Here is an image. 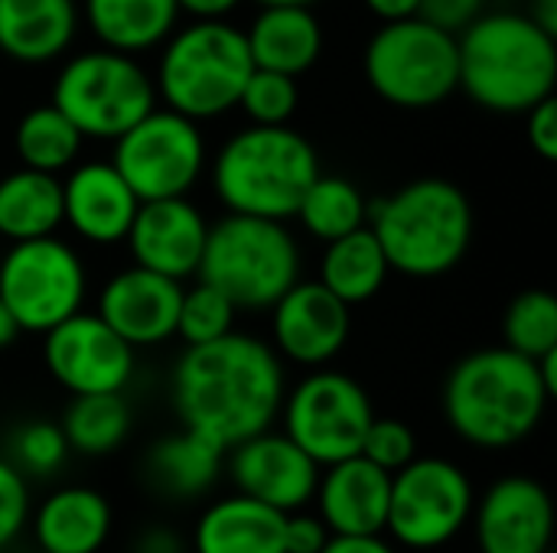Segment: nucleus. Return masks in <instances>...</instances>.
<instances>
[{
    "mask_svg": "<svg viewBox=\"0 0 557 553\" xmlns=\"http://www.w3.org/2000/svg\"><path fill=\"white\" fill-rule=\"evenodd\" d=\"M287 394L284 362L258 336L232 332L186 349L170 378L180 427L222 453L271 430Z\"/></svg>",
    "mask_w": 557,
    "mask_h": 553,
    "instance_id": "1",
    "label": "nucleus"
},
{
    "mask_svg": "<svg viewBox=\"0 0 557 553\" xmlns=\"http://www.w3.org/2000/svg\"><path fill=\"white\" fill-rule=\"evenodd\" d=\"M535 362L509 349H480L460 359L444 381L447 427L476 450H512L529 440L548 407Z\"/></svg>",
    "mask_w": 557,
    "mask_h": 553,
    "instance_id": "2",
    "label": "nucleus"
},
{
    "mask_svg": "<svg viewBox=\"0 0 557 553\" xmlns=\"http://www.w3.org/2000/svg\"><path fill=\"white\" fill-rule=\"evenodd\" d=\"M460 88L486 111L529 114L555 98L557 42L525 13H483L457 36Z\"/></svg>",
    "mask_w": 557,
    "mask_h": 553,
    "instance_id": "3",
    "label": "nucleus"
},
{
    "mask_svg": "<svg viewBox=\"0 0 557 553\" xmlns=\"http://www.w3.org/2000/svg\"><path fill=\"white\" fill-rule=\"evenodd\" d=\"M209 173L225 215L287 225L304 192L320 176V156L294 127L248 124L219 147Z\"/></svg>",
    "mask_w": 557,
    "mask_h": 553,
    "instance_id": "4",
    "label": "nucleus"
},
{
    "mask_svg": "<svg viewBox=\"0 0 557 553\" xmlns=\"http://www.w3.org/2000/svg\"><path fill=\"white\" fill-rule=\"evenodd\" d=\"M369 231L392 271L405 277L450 274L473 238V209L450 179H414L369 205Z\"/></svg>",
    "mask_w": 557,
    "mask_h": 553,
    "instance_id": "5",
    "label": "nucleus"
},
{
    "mask_svg": "<svg viewBox=\"0 0 557 553\" xmlns=\"http://www.w3.org/2000/svg\"><path fill=\"white\" fill-rule=\"evenodd\" d=\"M251 72L245 29L225 20H193L163 42L153 88L166 111L199 124L238 108Z\"/></svg>",
    "mask_w": 557,
    "mask_h": 553,
    "instance_id": "6",
    "label": "nucleus"
},
{
    "mask_svg": "<svg viewBox=\"0 0 557 553\" xmlns=\"http://www.w3.org/2000/svg\"><path fill=\"white\" fill-rule=\"evenodd\" d=\"M196 277L235 310L264 313L300 284V244L284 222L222 215L209 225Z\"/></svg>",
    "mask_w": 557,
    "mask_h": 553,
    "instance_id": "7",
    "label": "nucleus"
},
{
    "mask_svg": "<svg viewBox=\"0 0 557 553\" xmlns=\"http://www.w3.org/2000/svg\"><path fill=\"white\" fill-rule=\"evenodd\" d=\"M49 104L82 137L114 143L157 108V88L137 59L98 46L72 55L59 68Z\"/></svg>",
    "mask_w": 557,
    "mask_h": 553,
    "instance_id": "8",
    "label": "nucleus"
},
{
    "mask_svg": "<svg viewBox=\"0 0 557 553\" xmlns=\"http://www.w3.org/2000/svg\"><path fill=\"white\" fill-rule=\"evenodd\" d=\"M362 68L382 101L408 111L434 108L460 88L457 36L421 16L382 23L366 46Z\"/></svg>",
    "mask_w": 557,
    "mask_h": 553,
    "instance_id": "9",
    "label": "nucleus"
},
{
    "mask_svg": "<svg viewBox=\"0 0 557 553\" xmlns=\"http://www.w3.org/2000/svg\"><path fill=\"white\" fill-rule=\"evenodd\" d=\"M88 300V271L82 254L62 238L10 244L0 257V303L20 332H39L78 316Z\"/></svg>",
    "mask_w": 557,
    "mask_h": 553,
    "instance_id": "10",
    "label": "nucleus"
},
{
    "mask_svg": "<svg viewBox=\"0 0 557 553\" xmlns=\"http://www.w3.org/2000/svg\"><path fill=\"white\" fill-rule=\"evenodd\" d=\"M277 417L281 433L320 469H326L359 456L375 411L356 378L333 368H317L287 388Z\"/></svg>",
    "mask_w": 557,
    "mask_h": 553,
    "instance_id": "11",
    "label": "nucleus"
},
{
    "mask_svg": "<svg viewBox=\"0 0 557 553\" xmlns=\"http://www.w3.org/2000/svg\"><path fill=\"white\" fill-rule=\"evenodd\" d=\"M473 508V482L457 463L441 456L411 460L392 476L385 535L405 551H441L463 535Z\"/></svg>",
    "mask_w": 557,
    "mask_h": 553,
    "instance_id": "12",
    "label": "nucleus"
},
{
    "mask_svg": "<svg viewBox=\"0 0 557 553\" xmlns=\"http://www.w3.org/2000/svg\"><path fill=\"white\" fill-rule=\"evenodd\" d=\"M117 176L137 196V202L186 199L202 179L209 153L196 121L153 108L127 134L114 140L111 160Z\"/></svg>",
    "mask_w": 557,
    "mask_h": 553,
    "instance_id": "13",
    "label": "nucleus"
},
{
    "mask_svg": "<svg viewBox=\"0 0 557 553\" xmlns=\"http://www.w3.org/2000/svg\"><path fill=\"white\" fill-rule=\"evenodd\" d=\"M42 362L52 381L72 398H91L121 394L134 378L137 355L95 313L82 310L78 316L46 332Z\"/></svg>",
    "mask_w": 557,
    "mask_h": 553,
    "instance_id": "14",
    "label": "nucleus"
},
{
    "mask_svg": "<svg viewBox=\"0 0 557 553\" xmlns=\"http://www.w3.org/2000/svg\"><path fill=\"white\" fill-rule=\"evenodd\" d=\"M225 469L238 495L277 515H297L313 505L320 482V466L281 430H264L232 447Z\"/></svg>",
    "mask_w": 557,
    "mask_h": 553,
    "instance_id": "15",
    "label": "nucleus"
},
{
    "mask_svg": "<svg viewBox=\"0 0 557 553\" xmlns=\"http://www.w3.org/2000/svg\"><path fill=\"white\" fill-rule=\"evenodd\" d=\"M470 521L480 553H552L555 505L548 489L529 476L493 482Z\"/></svg>",
    "mask_w": 557,
    "mask_h": 553,
    "instance_id": "16",
    "label": "nucleus"
},
{
    "mask_svg": "<svg viewBox=\"0 0 557 553\" xmlns=\"http://www.w3.org/2000/svg\"><path fill=\"white\" fill-rule=\"evenodd\" d=\"M271 339L277 359L300 368H323L349 342V306L317 280H300L271 310Z\"/></svg>",
    "mask_w": 557,
    "mask_h": 553,
    "instance_id": "17",
    "label": "nucleus"
},
{
    "mask_svg": "<svg viewBox=\"0 0 557 553\" xmlns=\"http://www.w3.org/2000/svg\"><path fill=\"white\" fill-rule=\"evenodd\" d=\"M209 222L189 199L140 202L124 238L134 267L183 284L199 274Z\"/></svg>",
    "mask_w": 557,
    "mask_h": 553,
    "instance_id": "18",
    "label": "nucleus"
},
{
    "mask_svg": "<svg viewBox=\"0 0 557 553\" xmlns=\"http://www.w3.org/2000/svg\"><path fill=\"white\" fill-rule=\"evenodd\" d=\"M180 300L183 284L140 267H127L104 280L98 290L95 316L137 352L176 336Z\"/></svg>",
    "mask_w": 557,
    "mask_h": 553,
    "instance_id": "19",
    "label": "nucleus"
},
{
    "mask_svg": "<svg viewBox=\"0 0 557 553\" xmlns=\"http://www.w3.org/2000/svg\"><path fill=\"white\" fill-rule=\"evenodd\" d=\"M140 202L108 160L75 163L62 179V225L85 244H124Z\"/></svg>",
    "mask_w": 557,
    "mask_h": 553,
    "instance_id": "20",
    "label": "nucleus"
},
{
    "mask_svg": "<svg viewBox=\"0 0 557 553\" xmlns=\"http://www.w3.org/2000/svg\"><path fill=\"white\" fill-rule=\"evenodd\" d=\"M388 495H392V476L372 466L369 460L352 456L320 469L313 505H317V518L333 538H362V535H385Z\"/></svg>",
    "mask_w": 557,
    "mask_h": 553,
    "instance_id": "21",
    "label": "nucleus"
},
{
    "mask_svg": "<svg viewBox=\"0 0 557 553\" xmlns=\"http://www.w3.org/2000/svg\"><path fill=\"white\" fill-rule=\"evenodd\" d=\"M39 553H98L114 528V512L98 489L65 486L29 515Z\"/></svg>",
    "mask_w": 557,
    "mask_h": 553,
    "instance_id": "22",
    "label": "nucleus"
},
{
    "mask_svg": "<svg viewBox=\"0 0 557 553\" xmlns=\"http://www.w3.org/2000/svg\"><path fill=\"white\" fill-rule=\"evenodd\" d=\"M222 466H225V453L215 443H209L199 433H189L183 427L170 437H160L144 453L147 486L163 502H176V505H186V502L212 492Z\"/></svg>",
    "mask_w": 557,
    "mask_h": 553,
    "instance_id": "23",
    "label": "nucleus"
},
{
    "mask_svg": "<svg viewBox=\"0 0 557 553\" xmlns=\"http://www.w3.org/2000/svg\"><path fill=\"white\" fill-rule=\"evenodd\" d=\"M75 33V0H0V52L13 62H52L72 46Z\"/></svg>",
    "mask_w": 557,
    "mask_h": 553,
    "instance_id": "24",
    "label": "nucleus"
},
{
    "mask_svg": "<svg viewBox=\"0 0 557 553\" xmlns=\"http://www.w3.org/2000/svg\"><path fill=\"white\" fill-rule=\"evenodd\" d=\"M251 65L287 78L304 75L323 52V26L310 7H264L245 33Z\"/></svg>",
    "mask_w": 557,
    "mask_h": 553,
    "instance_id": "25",
    "label": "nucleus"
},
{
    "mask_svg": "<svg viewBox=\"0 0 557 553\" xmlns=\"http://www.w3.org/2000/svg\"><path fill=\"white\" fill-rule=\"evenodd\" d=\"M284 518L245 495H225L202 508L193 553H284Z\"/></svg>",
    "mask_w": 557,
    "mask_h": 553,
    "instance_id": "26",
    "label": "nucleus"
},
{
    "mask_svg": "<svg viewBox=\"0 0 557 553\" xmlns=\"http://www.w3.org/2000/svg\"><path fill=\"white\" fill-rule=\"evenodd\" d=\"M85 20L101 49L137 59L176 33L180 7L176 0H85Z\"/></svg>",
    "mask_w": 557,
    "mask_h": 553,
    "instance_id": "27",
    "label": "nucleus"
},
{
    "mask_svg": "<svg viewBox=\"0 0 557 553\" xmlns=\"http://www.w3.org/2000/svg\"><path fill=\"white\" fill-rule=\"evenodd\" d=\"M62 228V179L16 169L0 179V238L10 244L52 238Z\"/></svg>",
    "mask_w": 557,
    "mask_h": 553,
    "instance_id": "28",
    "label": "nucleus"
},
{
    "mask_svg": "<svg viewBox=\"0 0 557 553\" xmlns=\"http://www.w3.org/2000/svg\"><path fill=\"white\" fill-rule=\"evenodd\" d=\"M388 274H392V267L385 261V251L366 225V228L326 244V251L320 257L317 284L352 310L356 303H369L385 287Z\"/></svg>",
    "mask_w": 557,
    "mask_h": 553,
    "instance_id": "29",
    "label": "nucleus"
},
{
    "mask_svg": "<svg viewBox=\"0 0 557 553\" xmlns=\"http://www.w3.org/2000/svg\"><path fill=\"white\" fill-rule=\"evenodd\" d=\"M304 231L323 244H333L359 228L369 225V202L359 192L356 183L343 179V176H326L320 173L310 189L304 192L297 215H294Z\"/></svg>",
    "mask_w": 557,
    "mask_h": 553,
    "instance_id": "30",
    "label": "nucleus"
},
{
    "mask_svg": "<svg viewBox=\"0 0 557 553\" xmlns=\"http://www.w3.org/2000/svg\"><path fill=\"white\" fill-rule=\"evenodd\" d=\"M82 143H85V137L52 104L29 108L20 117L16 134H13V147H16L23 169L46 173V176L69 173L82 153Z\"/></svg>",
    "mask_w": 557,
    "mask_h": 553,
    "instance_id": "31",
    "label": "nucleus"
},
{
    "mask_svg": "<svg viewBox=\"0 0 557 553\" xmlns=\"http://www.w3.org/2000/svg\"><path fill=\"white\" fill-rule=\"evenodd\" d=\"M59 430L69 443V453L108 456L121 450L131 433V407L121 394L72 398Z\"/></svg>",
    "mask_w": 557,
    "mask_h": 553,
    "instance_id": "32",
    "label": "nucleus"
},
{
    "mask_svg": "<svg viewBox=\"0 0 557 553\" xmlns=\"http://www.w3.org/2000/svg\"><path fill=\"white\" fill-rule=\"evenodd\" d=\"M503 336L509 352L539 362L542 355L557 349V300L548 290H525L519 293L506 316H503Z\"/></svg>",
    "mask_w": 557,
    "mask_h": 553,
    "instance_id": "33",
    "label": "nucleus"
},
{
    "mask_svg": "<svg viewBox=\"0 0 557 553\" xmlns=\"http://www.w3.org/2000/svg\"><path fill=\"white\" fill-rule=\"evenodd\" d=\"M3 460L29 482V479H52L65 460H69V443L52 420H26L20 424L10 440Z\"/></svg>",
    "mask_w": 557,
    "mask_h": 553,
    "instance_id": "34",
    "label": "nucleus"
},
{
    "mask_svg": "<svg viewBox=\"0 0 557 553\" xmlns=\"http://www.w3.org/2000/svg\"><path fill=\"white\" fill-rule=\"evenodd\" d=\"M235 316H238V310L219 290H212L206 284H196L189 290L183 287L176 336L186 342V349L209 345V342H219L235 332Z\"/></svg>",
    "mask_w": 557,
    "mask_h": 553,
    "instance_id": "35",
    "label": "nucleus"
},
{
    "mask_svg": "<svg viewBox=\"0 0 557 553\" xmlns=\"http://www.w3.org/2000/svg\"><path fill=\"white\" fill-rule=\"evenodd\" d=\"M297 101H300L297 78L255 68L238 98V108L248 114L255 127H287V121L297 111Z\"/></svg>",
    "mask_w": 557,
    "mask_h": 553,
    "instance_id": "36",
    "label": "nucleus"
},
{
    "mask_svg": "<svg viewBox=\"0 0 557 553\" xmlns=\"http://www.w3.org/2000/svg\"><path fill=\"white\" fill-rule=\"evenodd\" d=\"M414 453H418V440H414L411 427L395 417H375L369 424L362 450H359L362 460H369L372 466H379L388 476L401 473L411 460H418Z\"/></svg>",
    "mask_w": 557,
    "mask_h": 553,
    "instance_id": "37",
    "label": "nucleus"
},
{
    "mask_svg": "<svg viewBox=\"0 0 557 553\" xmlns=\"http://www.w3.org/2000/svg\"><path fill=\"white\" fill-rule=\"evenodd\" d=\"M29 482L0 456V551H7L29 525Z\"/></svg>",
    "mask_w": 557,
    "mask_h": 553,
    "instance_id": "38",
    "label": "nucleus"
},
{
    "mask_svg": "<svg viewBox=\"0 0 557 553\" xmlns=\"http://www.w3.org/2000/svg\"><path fill=\"white\" fill-rule=\"evenodd\" d=\"M486 0H421L418 16L450 36H460L473 20L483 16Z\"/></svg>",
    "mask_w": 557,
    "mask_h": 553,
    "instance_id": "39",
    "label": "nucleus"
},
{
    "mask_svg": "<svg viewBox=\"0 0 557 553\" xmlns=\"http://www.w3.org/2000/svg\"><path fill=\"white\" fill-rule=\"evenodd\" d=\"M333 535L317 515L297 512L284 518V553H320Z\"/></svg>",
    "mask_w": 557,
    "mask_h": 553,
    "instance_id": "40",
    "label": "nucleus"
},
{
    "mask_svg": "<svg viewBox=\"0 0 557 553\" xmlns=\"http://www.w3.org/2000/svg\"><path fill=\"white\" fill-rule=\"evenodd\" d=\"M529 143L542 160H557V104L555 98H545L529 111Z\"/></svg>",
    "mask_w": 557,
    "mask_h": 553,
    "instance_id": "41",
    "label": "nucleus"
},
{
    "mask_svg": "<svg viewBox=\"0 0 557 553\" xmlns=\"http://www.w3.org/2000/svg\"><path fill=\"white\" fill-rule=\"evenodd\" d=\"M131 553H186V544H183V538L173 528L153 525V528H144L134 538Z\"/></svg>",
    "mask_w": 557,
    "mask_h": 553,
    "instance_id": "42",
    "label": "nucleus"
},
{
    "mask_svg": "<svg viewBox=\"0 0 557 553\" xmlns=\"http://www.w3.org/2000/svg\"><path fill=\"white\" fill-rule=\"evenodd\" d=\"M320 553H398L385 535H362V538H330Z\"/></svg>",
    "mask_w": 557,
    "mask_h": 553,
    "instance_id": "43",
    "label": "nucleus"
},
{
    "mask_svg": "<svg viewBox=\"0 0 557 553\" xmlns=\"http://www.w3.org/2000/svg\"><path fill=\"white\" fill-rule=\"evenodd\" d=\"M242 0H176L180 13H189L193 20H225Z\"/></svg>",
    "mask_w": 557,
    "mask_h": 553,
    "instance_id": "44",
    "label": "nucleus"
},
{
    "mask_svg": "<svg viewBox=\"0 0 557 553\" xmlns=\"http://www.w3.org/2000/svg\"><path fill=\"white\" fill-rule=\"evenodd\" d=\"M382 23H395V20H408L418 16L421 0H362Z\"/></svg>",
    "mask_w": 557,
    "mask_h": 553,
    "instance_id": "45",
    "label": "nucleus"
},
{
    "mask_svg": "<svg viewBox=\"0 0 557 553\" xmlns=\"http://www.w3.org/2000/svg\"><path fill=\"white\" fill-rule=\"evenodd\" d=\"M548 36H557V0H532V13H529Z\"/></svg>",
    "mask_w": 557,
    "mask_h": 553,
    "instance_id": "46",
    "label": "nucleus"
},
{
    "mask_svg": "<svg viewBox=\"0 0 557 553\" xmlns=\"http://www.w3.org/2000/svg\"><path fill=\"white\" fill-rule=\"evenodd\" d=\"M535 368H539V378H542V385H545L548 398H555L557 394V349L555 352H548V355H542V359L535 362Z\"/></svg>",
    "mask_w": 557,
    "mask_h": 553,
    "instance_id": "47",
    "label": "nucleus"
},
{
    "mask_svg": "<svg viewBox=\"0 0 557 553\" xmlns=\"http://www.w3.org/2000/svg\"><path fill=\"white\" fill-rule=\"evenodd\" d=\"M16 339H20V326H16V319L10 316V310L0 303V349H10Z\"/></svg>",
    "mask_w": 557,
    "mask_h": 553,
    "instance_id": "48",
    "label": "nucleus"
},
{
    "mask_svg": "<svg viewBox=\"0 0 557 553\" xmlns=\"http://www.w3.org/2000/svg\"><path fill=\"white\" fill-rule=\"evenodd\" d=\"M261 7H310L317 0H258Z\"/></svg>",
    "mask_w": 557,
    "mask_h": 553,
    "instance_id": "49",
    "label": "nucleus"
},
{
    "mask_svg": "<svg viewBox=\"0 0 557 553\" xmlns=\"http://www.w3.org/2000/svg\"><path fill=\"white\" fill-rule=\"evenodd\" d=\"M0 553H3V551H0Z\"/></svg>",
    "mask_w": 557,
    "mask_h": 553,
    "instance_id": "50",
    "label": "nucleus"
},
{
    "mask_svg": "<svg viewBox=\"0 0 557 553\" xmlns=\"http://www.w3.org/2000/svg\"><path fill=\"white\" fill-rule=\"evenodd\" d=\"M36 553H39V551H36Z\"/></svg>",
    "mask_w": 557,
    "mask_h": 553,
    "instance_id": "51",
    "label": "nucleus"
}]
</instances>
